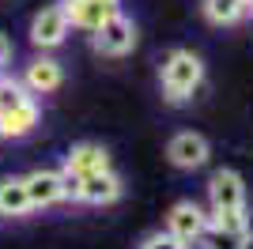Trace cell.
<instances>
[{
  "mask_svg": "<svg viewBox=\"0 0 253 249\" xmlns=\"http://www.w3.org/2000/svg\"><path fill=\"white\" fill-rule=\"evenodd\" d=\"M167 155L178 170H201V166L208 163L211 147H208V140H204L201 132H178L167 144Z\"/></svg>",
  "mask_w": 253,
  "mask_h": 249,
  "instance_id": "obj_6",
  "label": "cell"
},
{
  "mask_svg": "<svg viewBox=\"0 0 253 249\" xmlns=\"http://www.w3.org/2000/svg\"><path fill=\"white\" fill-rule=\"evenodd\" d=\"M23 83H27L31 94H49L64 83V68H61V61H53V57L42 53V57H34V61L23 68Z\"/></svg>",
  "mask_w": 253,
  "mask_h": 249,
  "instance_id": "obj_8",
  "label": "cell"
},
{
  "mask_svg": "<svg viewBox=\"0 0 253 249\" xmlns=\"http://www.w3.org/2000/svg\"><path fill=\"white\" fill-rule=\"evenodd\" d=\"M31 193H27V177H0V215L4 219H23L31 215Z\"/></svg>",
  "mask_w": 253,
  "mask_h": 249,
  "instance_id": "obj_11",
  "label": "cell"
},
{
  "mask_svg": "<svg viewBox=\"0 0 253 249\" xmlns=\"http://www.w3.org/2000/svg\"><path fill=\"white\" fill-rule=\"evenodd\" d=\"M91 45H95V53H102V57H125V53L136 49V23L125 19V15L117 11L98 31H91Z\"/></svg>",
  "mask_w": 253,
  "mask_h": 249,
  "instance_id": "obj_2",
  "label": "cell"
},
{
  "mask_svg": "<svg viewBox=\"0 0 253 249\" xmlns=\"http://www.w3.org/2000/svg\"><path fill=\"white\" fill-rule=\"evenodd\" d=\"M201 242L204 249H246L253 242V227H215V223H208Z\"/></svg>",
  "mask_w": 253,
  "mask_h": 249,
  "instance_id": "obj_14",
  "label": "cell"
},
{
  "mask_svg": "<svg viewBox=\"0 0 253 249\" xmlns=\"http://www.w3.org/2000/svg\"><path fill=\"white\" fill-rule=\"evenodd\" d=\"M250 11H253V0H250Z\"/></svg>",
  "mask_w": 253,
  "mask_h": 249,
  "instance_id": "obj_20",
  "label": "cell"
},
{
  "mask_svg": "<svg viewBox=\"0 0 253 249\" xmlns=\"http://www.w3.org/2000/svg\"><path fill=\"white\" fill-rule=\"evenodd\" d=\"M27 98H34L31 91H27V83L23 80H0V110H15L19 102H27Z\"/></svg>",
  "mask_w": 253,
  "mask_h": 249,
  "instance_id": "obj_16",
  "label": "cell"
},
{
  "mask_svg": "<svg viewBox=\"0 0 253 249\" xmlns=\"http://www.w3.org/2000/svg\"><path fill=\"white\" fill-rule=\"evenodd\" d=\"M140 249H189V246H185L181 238H174L170 230H159V234H151V238L144 242Z\"/></svg>",
  "mask_w": 253,
  "mask_h": 249,
  "instance_id": "obj_17",
  "label": "cell"
},
{
  "mask_svg": "<svg viewBox=\"0 0 253 249\" xmlns=\"http://www.w3.org/2000/svg\"><path fill=\"white\" fill-rule=\"evenodd\" d=\"M159 80H163L167 102L181 106V102H189L193 94L201 91L204 61L197 57V53H189V49H174V53H167V61H163V68H159Z\"/></svg>",
  "mask_w": 253,
  "mask_h": 249,
  "instance_id": "obj_1",
  "label": "cell"
},
{
  "mask_svg": "<svg viewBox=\"0 0 253 249\" xmlns=\"http://www.w3.org/2000/svg\"><path fill=\"white\" fill-rule=\"evenodd\" d=\"M64 15L72 27H84V31H98L110 15H117V4H102V0H61Z\"/></svg>",
  "mask_w": 253,
  "mask_h": 249,
  "instance_id": "obj_7",
  "label": "cell"
},
{
  "mask_svg": "<svg viewBox=\"0 0 253 249\" xmlns=\"http://www.w3.org/2000/svg\"><path fill=\"white\" fill-rule=\"evenodd\" d=\"M204 19L215 23V27H234L250 11V0H204Z\"/></svg>",
  "mask_w": 253,
  "mask_h": 249,
  "instance_id": "obj_15",
  "label": "cell"
},
{
  "mask_svg": "<svg viewBox=\"0 0 253 249\" xmlns=\"http://www.w3.org/2000/svg\"><path fill=\"white\" fill-rule=\"evenodd\" d=\"M27 193H31L34 208L57 204V200H64V174L61 170H34V174H27Z\"/></svg>",
  "mask_w": 253,
  "mask_h": 249,
  "instance_id": "obj_10",
  "label": "cell"
},
{
  "mask_svg": "<svg viewBox=\"0 0 253 249\" xmlns=\"http://www.w3.org/2000/svg\"><path fill=\"white\" fill-rule=\"evenodd\" d=\"M0 117H4V110H0Z\"/></svg>",
  "mask_w": 253,
  "mask_h": 249,
  "instance_id": "obj_21",
  "label": "cell"
},
{
  "mask_svg": "<svg viewBox=\"0 0 253 249\" xmlns=\"http://www.w3.org/2000/svg\"><path fill=\"white\" fill-rule=\"evenodd\" d=\"M204 227H208V211H204L201 204H193V200L174 204V208H170V215H167V230L174 234V238H181L185 246L201 242Z\"/></svg>",
  "mask_w": 253,
  "mask_h": 249,
  "instance_id": "obj_5",
  "label": "cell"
},
{
  "mask_svg": "<svg viewBox=\"0 0 253 249\" xmlns=\"http://www.w3.org/2000/svg\"><path fill=\"white\" fill-rule=\"evenodd\" d=\"M121 177L114 170H98V174H87L84 177V193H80V204H95V208H106V204H117L121 200Z\"/></svg>",
  "mask_w": 253,
  "mask_h": 249,
  "instance_id": "obj_9",
  "label": "cell"
},
{
  "mask_svg": "<svg viewBox=\"0 0 253 249\" xmlns=\"http://www.w3.org/2000/svg\"><path fill=\"white\" fill-rule=\"evenodd\" d=\"M61 170H72V174H98V170H110V151L102 144H76L68 155H64Z\"/></svg>",
  "mask_w": 253,
  "mask_h": 249,
  "instance_id": "obj_12",
  "label": "cell"
},
{
  "mask_svg": "<svg viewBox=\"0 0 253 249\" xmlns=\"http://www.w3.org/2000/svg\"><path fill=\"white\" fill-rule=\"evenodd\" d=\"M68 31H72V23H68L64 8H61V4H49V8H42L38 15H34L31 42L38 45V49H57V45L68 38Z\"/></svg>",
  "mask_w": 253,
  "mask_h": 249,
  "instance_id": "obj_4",
  "label": "cell"
},
{
  "mask_svg": "<svg viewBox=\"0 0 253 249\" xmlns=\"http://www.w3.org/2000/svg\"><path fill=\"white\" fill-rule=\"evenodd\" d=\"M102 4H121V0H102Z\"/></svg>",
  "mask_w": 253,
  "mask_h": 249,
  "instance_id": "obj_19",
  "label": "cell"
},
{
  "mask_svg": "<svg viewBox=\"0 0 253 249\" xmlns=\"http://www.w3.org/2000/svg\"><path fill=\"white\" fill-rule=\"evenodd\" d=\"M211 211H246V181L238 170H215L208 181Z\"/></svg>",
  "mask_w": 253,
  "mask_h": 249,
  "instance_id": "obj_3",
  "label": "cell"
},
{
  "mask_svg": "<svg viewBox=\"0 0 253 249\" xmlns=\"http://www.w3.org/2000/svg\"><path fill=\"white\" fill-rule=\"evenodd\" d=\"M15 57V45H11L8 34H0V68H8V61Z\"/></svg>",
  "mask_w": 253,
  "mask_h": 249,
  "instance_id": "obj_18",
  "label": "cell"
},
{
  "mask_svg": "<svg viewBox=\"0 0 253 249\" xmlns=\"http://www.w3.org/2000/svg\"><path fill=\"white\" fill-rule=\"evenodd\" d=\"M38 117H42L38 102L27 98V102H19L15 110H4V117H0V136H4V140H19V136H27L34 124H38Z\"/></svg>",
  "mask_w": 253,
  "mask_h": 249,
  "instance_id": "obj_13",
  "label": "cell"
}]
</instances>
